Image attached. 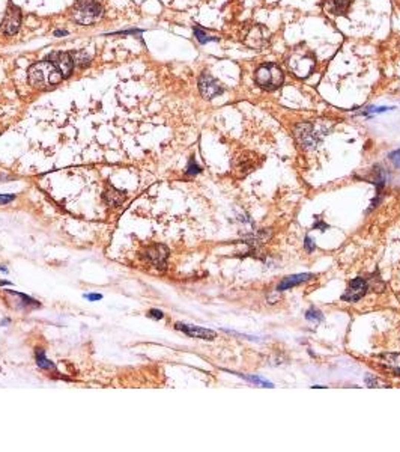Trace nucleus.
<instances>
[{"label":"nucleus","mask_w":400,"mask_h":452,"mask_svg":"<svg viewBox=\"0 0 400 452\" xmlns=\"http://www.w3.org/2000/svg\"><path fill=\"white\" fill-rule=\"evenodd\" d=\"M283 79H285L283 71L280 70V67H277L274 63H265V65L259 67L254 74L256 83L265 91L278 89L283 84Z\"/></svg>","instance_id":"obj_4"},{"label":"nucleus","mask_w":400,"mask_h":452,"mask_svg":"<svg viewBox=\"0 0 400 452\" xmlns=\"http://www.w3.org/2000/svg\"><path fill=\"white\" fill-rule=\"evenodd\" d=\"M315 228H320V229H322V231H325V229H328V226H326V225H325V223H316V225H315Z\"/></svg>","instance_id":"obj_26"},{"label":"nucleus","mask_w":400,"mask_h":452,"mask_svg":"<svg viewBox=\"0 0 400 452\" xmlns=\"http://www.w3.org/2000/svg\"><path fill=\"white\" fill-rule=\"evenodd\" d=\"M390 160H391L396 166H400V149L394 151V153H391V154H390Z\"/></svg>","instance_id":"obj_22"},{"label":"nucleus","mask_w":400,"mask_h":452,"mask_svg":"<svg viewBox=\"0 0 400 452\" xmlns=\"http://www.w3.org/2000/svg\"><path fill=\"white\" fill-rule=\"evenodd\" d=\"M35 357H36V363L39 368L42 370H50V371H56V365H54L52 360H49L44 354V350L38 348L36 353H35Z\"/></svg>","instance_id":"obj_15"},{"label":"nucleus","mask_w":400,"mask_h":452,"mask_svg":"<svg viewBox=\"0 0 400 452\" xmlns=\"http://www.w3.org/2000/svg\"><path fill=\"white\" fill-rule=\"evenodd\" d=\"M194 35H196V38H197V41H199L200 44H206V42H209V41H217L215 36L206 35V32H203L200 27H194Z\"/></svg>","instance_id":"obj_17"},{"label":"nucleus","mask_w":400,"mask_h":452,"mask_svg":"<svg viewBox=\"0 0 400 452\" xmlns=\"http://www.w3.org/2000/svg\"><path fill=\"white\" fill-rule=\"evenodd\" d=\"M288 63H289V68L292 70L295 76L304 79L309 74H312V71L315 70L316 59L307 49L299 47V49H295L294 52L291 53Z\"/></svg>","instance_id":"obj_3"},{"label":"nucleus","mask_w":400,"mask_h":452,"mask_svg":"<svg viewBox=\"0 0 400 452\" xmlns=\"http://www.w3.org/2000/svg\"><path fill=\"white\" fill-rule=\"evenodd\" d=\"M305 318L309 319V321H315V322H319L322 321V314H320V311H318L316 308H312V309H309L307 311V314H305Z\"/></svg>","instance_id":"obj_18"},{"label":"nucleus","mask_w":400,"mask_h":452,"mask_svg":"<svg viewBox=\"0 0 400 452\" xmlns=\"http://www.w3.org/2000/svg\"><path fill=\"white\" fill-rule=\"evenodd\" d=\"M63 79L52 60H41L29 68V83L36 89H50Z\"/></svg>","instance_id":"obj_1"},{"label":"nucleus","mask_w":400,"mask_h":452,"mask_svg":"<svg viewBox=\"0 0 400 452\" xmlns=\"http://www.w3.org/2000/svg\"><path fill=\"white\" fill-rule=\"evenodd\" d=\"M145 256L148 258V261L152 266L160 268V270H164L166 264H167V258H169V249L164 244H154L146 250Z\"/></svg>","instance_id":"obj_7"},{"label":"nucleus","mask_w":400,"mask_h":452,"mask_svg":"<svg viewBox=\"0 0 400 452\" xmlns=\"http://www.w3.org/2000/svg\"><path fill=\"white\" fill-rule=\"evenodd\" d=\"M369 290L367 282L363 277H357L354 281H350L349 287H347L346 293L343 294V300L345 302H358L360 298H363Z\"/></svg>","instance_id":"obj_8"},{"label":"nucleus","mask_w":400,"mask_h":452,"mask_svg":"<svg viewBox=\"0 0 400 452\" xmlns=\"http://www.w3.org/2000/svg\"><path fill=\"white\" fill-rule=\"evenodd\" d=\"M84 298H87L90 302H95V300H101L103 295L101 294H84Z\"/></svg>","instance_id":"obj_25"},{"label":"nucleus","mask_w":400,"mask_h":452,"mask_svg":"<svg viewBox=\"0 0 400 452\" xmlns=\"http://www.w3.org/2000/svg\"><path fill=\"white\" fill-rule=\"evenodd\" d=\"M104 199L108 205L111 207H117L125 201V191L124 190H117L113 186L107 187L106 193H104Z\"/></svg>","instance_id":"obj_14"},{"label":"nucleus","mask_w":400,"mask_h":452,"mask_svg":"<svg viewBox=\"0 0 400 452\" xmlns=\"http://www.w3.org/2000/svg\"><path fill=\"white\" fill-rule=\"evenodd\" d=\"M49 60H52L54 67L60 71V74L63 76V79L69 77L73 74V68H74V59L69 53H52L49 57Z\"/></svg>","instance_id":"obj_9"},{"label":"nucleus","mask_w":400,"mask_h":452,"mask_svg":"<svg viewBox=\"0 0 400 452\" xmlns=\"http://www.w3.org/2000/svg\"><path fill=\"white\" fill-rule=\"evenodd\" d=\"M151 318H155V319H161L164 318V314L158 311V309H152V311H149V314H148Z\"/></svg>","instance_id":"obj_23"},{"label":"nucleus","mask_w":400,"mask_h":452,"mask_svg":"<svg viewBox=\"0 0 400 452\" xmlns=\"http://www.w3.org/2000/svg\"><path fill=\"white\" fill-rule=\"evenodd\" d=\"M397 2H400V0H397Z\"/></svg>","instance_id":"obj_28"},{"label":"nucleus","mask_w":400,"mask_h":452,"mask_svg":"<svg viewBox=\"0 0 400 452\" xmlns=\"http://www.w3.org/2000/svg\"><path fill=\"white\" fill-rule=\"evenodd\" d=\"M54 35H56V36H60V35H66V32H65V30H57V32H54Z\"/></svg>","instance_id":"obj_27"},{"label":"nucleus","mask_w":400,"mask_h":452,"mask_svg":"<svg viewBox=\"0 0 400 452\" xmlns=\"http://www.w3.org/2000/svg\"><path fill=\"white\" fill-rule=\"evenodd\" d=\"M200 170H202L200 166H199L194 160H191L190 164H188V170H187L188 175H197V174H200Z\"/></svg>","instance_id":"obj_20"},{"label":"nucleus","mask_w":400,"mask_h":452,"mask_svg":"<svg viewBox=\"0 0 400 452\" xmlns=\"http://www.w3.org/2000/svg\"><path fill=\"white\" fill-rule=\"evenodd\" d=\"M237 375H240L242 378H245L247 381H250V383H254V384H259V386H262V388H274L272 386V383H269L267 380H264V378H261V377H250V375H244V374H237Z\"/></svg>","instance_id":"obj_16"},{"label":"nucleus","mask_w":400,"mask_h":452,"mask_svg":"<svg viewBox=\"0 0 400 452\" xmlns=\"http://www.w3.org/2000/svg\"><path fill=\"white\" fill-rule=\"evenodd\" d=\"M379 363L396 375H400V354H384L379 357Z\"/></svg>","instance_id":"obj_13"},{"label":"nucleus","mask_w":400,"mask_h":452,"mask_svg":"<svg viewBox=\"0 0 400 452\" xmlns=\"http://www.w3.org/2000/svg\"><path fill=\"white\" fill-rule=\"evenodd\" d=\"M8 293L14 294V295H18V297H20L21 300H26V303H27V305H30V306H39V303H38L36 300L30 298V297H29V295H26V294L17 293V291H11V290H8Z\"/></svg>","instance_id":"obj_19"},{"label":"nucleus","mask_w":400,"mask_h":452,"mask_svg":"<svg viewBox=\"0 0 400 452\" xmlns=\"http://www.w3.org/2000/svg\"><path fill=\"white\" fill-rule=\"evenodd\" d=\"M312 277H313V276H312L310 273H301V274H292V276H288V277H285V279L278 284L277 291H286V290H291V288H294L296 285H301V284L307 282V281L312 279Z\"/></svg>","instance_id":"obj_12"},{"label":"nucleus","mask_w":400,"mask_h":452,"mask_svg":"<svg viewBox=\"0 0 400 452\" xmlns=\"http://www.w3.org/2000/svg\"><path fill=\"white\" fill-rule=\"evenodd\" d=\"M304 246H305V249H307V252H313V249H315V244H313V241L310 237H307L305 241H304Z\"/></svg>","instance_id":"obj_24"},{"label":"nucleus","mask_w":400,"mask_h":452,"mask_svg":"<svg viewBox=\"0 0 400 452\" xmlns=\"http://www.w3.org/2000/svg\"><path fill=\"white\" fill-rule=\"evenodd\" d=\"M20 25H21V11H20V8H17L15 5H9V8L6 11V15L3 18V23H2V32L6 33V35H14V33L18 32Z\"/></svg>","instance_id":"obj_6"},{"label":"nucleus","mask_w":400,"mask_h":452,"mask_svg":"<svg viewBox=\"0 0 400 452\" xmlns=\"http://www.w3.org/2000/svg\"><path fill=\"white\" fill-rule=\"evenodd\" d=\"M103 6L98 0H80L71 11L73 20L81 26H90L103 17Z\"/></svg>","instance_id":"obj_2"},{"label":"nucleus","mask_w":400,"mask_h":452,"mask_svg":"<svg viewBox=\"0 0 400 452\" xmlns=\"http://www.w3.org/2000/svg\"><path fill=\"white\" fill-rule=\"evenodd\" d=\"M199 89L200 94L206 98V100H213L215 97L223 94V86L218 80H215L209 74V73H203L199 79Z\"/></svg>","instance_id":"obj_5"},{"label":"nucleus","mask_w":400,"mask_h":452,"mask_svg":"<svg viewBox=\"0 0 400 452\" xmlns=\"http://www.w3.org/2000/svg\"><path fill=\"white\" fill-rule=\"evenodd\" d=\"M352 0H325L323 9L331 15H346Z\"/></svg>","instance_id":"obj_11"},{"label":"nucleus","mask_w":400,"mask_h":452,"mask_svg":"<svg viewBox=\"0 0 400 452\" xmlns=\"http://www.w3.org/2000/svg\"><path fill=\"white\" fill-rule=\"evenodd\" d=\"M176 329L184 332L185 335L191 336V338H197V339H208V341H213L215 339V332L214 330H209V329H203V327H197V326H188V324H182V322H178L176 324Z\"/></svg>","instance_id":"obj_10"},{"label":"nucleus","mask_w":400,"mask_h":452,"mask_svg":"<svg viewBox=\"0 0 400 452\" xmlns=\"http://www.w3.org/2000/svg\"><path fill=\"white\" fill-rule=\"evenodd\" d=\"M15 199V195H0V205H6Z\"/></svg>","instance_id":"obj_21"}]
</instances>
